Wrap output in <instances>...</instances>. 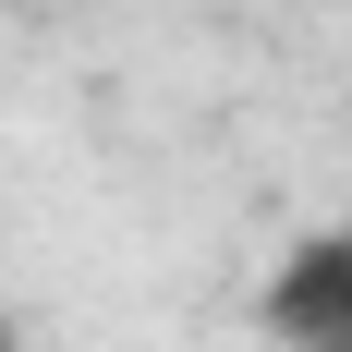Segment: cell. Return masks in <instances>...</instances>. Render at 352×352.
Segmentation results:
<instances>
[{
    "label": "cell",
    "instance_id": "obj_1",
    "mask_svg": "<svg viewBox=\"0 0 352 352\" xmlns=\"http://www.w3.org/2000/svg\"><path fill=\"white\" fill-rule=\"evenodd\" d=\"M255 328L267 352H352V219H304L255 267Z\"/></svg>",
    "mask_w": 352,
    "mask_h": 352
}]
</instances>
